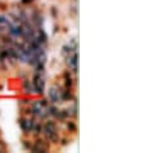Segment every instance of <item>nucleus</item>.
Listing matches in <instances>:
<instances>
[{
	"label": "nucleus",
	"mask_w": 144,
	"mask_h": 153,
	"mask_svg": "<svg viewBox=\"0 0 144 153\" xmlns=\"http://www.w3.org/2000/svg\"><path fill=\"white\" fill-rule=\"evenodd\" d=\"M18 122H19V126H21V129H22V131L24 134L31 133L33 124H35L33 120H31V118H28V117H21Z\"/></svg>",
	"instance_id": "obj_1"
},
{
	"label": "nucleus",
	"mask_w": 144,
	"mask_h": 153,
	"mask_svg": "<svg viewBox=\"0 0 144 153\" xmlns=\"http://www.w3.org/2000/svg\"><path fill=\"white\" fill-rule=\"evenodd\" d=\"M32 89L35 90L36 94H43L44 93V80L40 77V75H36L33 77V86Z\"/></svg>",
	"instance_id": "obj_2"
},
{
	"label": "nucleus",
	"mask_w": 144,
	"mask_h": 153,
	"mask_svg": "<svg viewBox=\"0 0 144 153\" xmlns=\"http://www.w3.org/2000/svg\"><path fill=\"white\" fill-rule=\"evenodd\" d=\"M67 65L70 66V68L76 74L77 72V53L73 52L67 57Z\"/></svg>",
	"instance_id": "obj_3"
},
{
	"label": "nucleus",
	"mask_w": 144,
	"mask_h": 153,
	"mask_svg": "<svg viewBox=\"0 0 144 153\" xmlns=\"http://www.w3.org/2000/svg\"><path fill=\"white\" fill-rule=\"evenodd\" d=\"M49 100L52 102V103H58L59 100H61V94H59V90H57L56 88H50L49 89Z\"/></svg>",
	"instance_id": "obj_4"
},
{
	"label": "nucleus",
	"mask_w": 144,
	"mask_h": 153,
	"mask_svg": "<svg viewBox=\"0 0 144 153\" xmlns=\"http://www.w3.org/2000/svg\"><path fill=\"white\" fill-rule=\"evenodd\" d=\"M63 76H65V85H66V89H71V90H72V85H73V79L71 77V72H70V71H66Z\"/></svg>",
	"instance_id": "obj_5"
},
{
	"label": "nucleus",
	"mask_w": 144,
	"mask_h": 153,
	"mask_svg": "<svg viewBox=\"0 0 144 153\" xmlns=\"http://www.w3.org/2000/svg\"><path fill=\"white\" fill-rule=\"evenodd\" d=\"M32 131H33V133H35L36 135H40L41 133H43V125H41V124H33Z\"/></svg>",
	"instance_id": "obj_6"
},
{
	"label": "nucleus",
	"mask_w": 144,
	"mask_h": 153,
	"mask_svg": "<svg viewBox=\"0 0 144 153\" xmlns=\"http://www.w3.org/2000/svg\"><path fill=\"white\" fill-rule=\"evenodd\" d=\"M23 89H24V93H27V94H31L32 90H33L32 86H31V84H30V82L27 81V80L23 82Z\"/></svg>",
	"instance_id": "obj_7"
},
{
	"label": "nucleus",
	"mask_w": 144,
	"mask_h": 153,
	"mask_svg": "<svg viewBox=\"0 0 144 153\" xmlns=\"http://www.w3.org/2000/svg\"><path fill=\"white\" fill-rule=\"evenodd\" d=\"M67 129L70 131H72V133H76V131H77V126H76V124L73 121H68L67 122Z\"/></svg>",
	"instance_id": "obj_8"
},
{
	"label": "nucleus",
	"mask_w": 144,
	"mask_h": 153,
	"mask_svg": "<svg viewBox=\"0 0 144 153\" xmlns=\"http://www.w3.org/2000/svg\"><path fill=\"white\" fill-rule=\"evenodd\" d=\"M9 25V21H8V18H5L4 16H0V26H8Z\"/></svg>",
	"instance_id": "obj_9"
},
{
	"label": "nucleus",
	"mask_w": 144,
	"mask_h": 153,
	"mask_svg": "<svg viewBox=\"0 0 144 153\" xmlns=\"http://www.w3.org/2000/svg\"><path fill=\"white\" fill-rule=\"evenodd\" d=\"M30 1H32V0H22V3H30Z\"/></svg>",
	"instance_id": "obj_10"
}]
</instances>
